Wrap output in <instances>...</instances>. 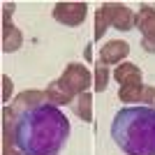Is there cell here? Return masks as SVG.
I'll return each instance as SVG.
<instances>
[{"instance_id":"obj_12","label":"cell","mask_w":155,"mask_h":155,"mask_svg":"<svg viewBox=\"0 0 155 155\" xmlns=\"http://www.w3.org/2000/svg\"><path fill=\"white\" fill-rule=\"evenodd\" d=\"M74 111H77V116L81 118L84 123H91L93 120V97H91V93H81V95L77 97Z\"/></svg>"},{"instance_id":"obj_16","label":"cell","mask_w":155,"mask_h":155,"mask_svg":"<svg viewBox=\"0 0 155 155\" xmlns=\"http://www.w3.org/2000/svg\"><path fill=\"white\" fill-rule=\"evenodd\" d=\"M141 102H146V107L155 109V86H146V88H143V97H141Z\"/></svg>"},{"instance_id":"obj_8","label":"cell","mask_w":155,"mask_h":155,"mask_svg":"<svg viewBox=\"0 0 155 155\" xmlns=\"http://www.w3.org/2000/svg\"><path fill=\"white\" fill-rule=\"evenodd\" d=\"M44 102H49L46 91H23L9 104V109H12V114H21V111H28V109L39 107V104H44Z\"/></svg>"},{"instance_id":"obj_15","label":"cell","mask_w":155,"mask_h":155,"mask_svg":"<svg viewBox=\"0 0 155 155\" xmlns=\"http://www.w3.org/2000/svg\"><path fill=\"white\" fill-rule=\"evenodd\" d=\"M107 30H109V16L104 12V7H100L95 12V39H102Z\"/></svg>"},{"instance_id":"obj_5","label":"cell","mask_w":155,"mask_h":155,"mask_svg":"<svg viewBox=\"0 0 155 155\" xmlns=\"http://www.w3.org/2000/svg\"><path fill=\"white\" fill-rule=\"evenodd\" d=\"M88 14L86 2H56L53 5V19L63 26H81Z\"/></svg>"},{"instance_id":"obj_6","label":"cell","mask_w":155,"mask_h":155,"mask_svg":"<svg viewBox=\"0 0 155 155\" xmlns=\"http://www.w3.org/2000/svg\"><path fill=\"white\" fill-rule=\"evenodd\" d=\"M104 12L109 16V26H114L116 30H132L134 28V16L137 14L130 9L127 5H120V2H104Z\"/></svg>"},{"instance_id":"obj_13","label":"cell","mask_w":155,"mask_h":155,"mask_svg":"<svg viewBox=\"0 0 155 155\" xmlns=\"http://www.w3.org/2000/svg\"><path fill=\"white\" fill-rule=\"evenodd\" d=\"M118 97H120V102H141V97H143V84L120 86Z\"/></svg>"},{"instance_id":"obj_19","label":"cell","mask_w":155,"mask_h":155,"mask_svg":"<svg viewBox=\"0 0 155 155\" xmlns=\"http://www.w3.org/2000/svg\"><path fill=\"white\" fill-rule=\"evenodd\" d=\"M2 155H23L19 148H14V146H5L2 148Z\"/></svg>"},{"instance_id":"obj_7","label":"cell","mask_w":155,"mask_h":155,"mask_svg":"<svg viewBox=\"0 0 155 155\" xmlns=\"http://www.w3.org/2000/svg\"><path fill=\"white\" fill-rule=\"evenodd\" d=\"M130 53V44L123 42V39H111L100 49V63L102 65H116L120 60L127 58Z\"/></svg>"},{"instance_id":"obj_17","label":"cell","mask_w":155,"mask_h":155,"mask_svg":"<svg viewBox=\"0 0 155 155\" xmlns=\"http://www.w3.org/2000/svg\"><path fill=\"white\" fill-rule=\"evenodd\" d=\"M12 88H14L12 79L7 77V74H2V102H9V95H12Z\"/></svg>"},{"instance_id":"obj_14","label":"cell","mask_w":155,"mask_h":155,"mask_svg":"<svg viewBox=\"0 0 155 155\" xmlns=\"http://www.w3.org/2000/svg\"><path fill=\"white\" fill-rule=\"evenodd\" d=\"M109 67L102 63H97L95 65V72H93V86H95V91L97 93H104L107 91V86H109Z\"/></svg>"},{"instance_id":"obj_1","label":"cell","mask_w":155,"mask_h":155,"mask_svg":"<svg viewBox=\"0 0 155 155\" xmlns=\"http://www.w3.org/2000/svg\"><path fill=\"white\" fill-rule=\"evenodd\" d=\"M70 137V120L51 102L14 114V148L23 155H58Z\"/></svg>"},{"instance_id":"obj_11","label":"cell","mask_w":155,"mask_h":155,"mask_svg":"<svg viewBox=\"0 0 155 155\" xmlns=\"http://www.w3.org/2000/svg\"><path fill=\"white\" fill-rule=\"evenodd\" d=\"M46 95H49V102H51V104H74L72 100H74V97H79V95H74V93L70 91V86H65L60 79L49 84Z\"/></svg>"},{"instance_id":"obj_3","label":"cell","mask_w":155,"mask_h":155,"mask_svg":"<svg viewBox=\"0 0 155 155\" xmlns=\"http://www.w3.org/2000/svg\"><path fill=\"white\" fill-rule=\"evenodd\" d=\"M14 9H16L14 2H7V5L2 7V51H5V53L19 51L21 44H23V35H21V30L12 23Z\"/></svg>"},{"instance_id":"obj_9","label":"cell","mask_w":155,"mask_h":155,"mask_svg":"<svg viewBox=\"0 0 155 155\" xmlns=\"http://www.w3.org/2000/svg\"><path fill=\"white\" fill-rule=\"evenodd\" d=\"M134 26L141 30L143 37H155V9L150 5H141L134 16Z\"/></svg>"},{"instance_id":"obj_10","label":"cell","mask_w":155,"mask_h":155,"mask_svg":"<svg viewBox=\"0 0 155 155\" xmlns=\"http://www.w3.org/2000/svg\"><path fill=\"white\" fill-rule=\"evenodd\" d=\"M114 77L120 86H132V84H141L143 77H141V70L137 67L134 63H120L114 70Z\"/></svg>"},{"instance_id":"obj_4","label":"cell","mask_w":155,"mask_h":155,"mask_svg":"<svg viewBox=\"0 0 155 155\" xmlns=\"http://www.w3.org/2000/svg\"><path fill=\"white\" fill-rule=\"evenodd\" d=\"M60 81H63L65 86H70V91L74 93V95H81V93H88V88H91V84H93V74L86 70V65L70 63L65 67Z\"/></svg>"},{"instance_id":"obj_18","label":"cell","mask_w":155,"mask_h":155,"mask_svg":"<svg viewBox=\"0 0 155 155\" xmlns=\"http://www.w3.org/2000/svg\"><path fill=\"white\" fill-rule=\"evenodd\" d=\"M141 46H143V51H146V53H155V37H143Z\"/></svg>"},{"instance_id":"obj_2","label":"cell","mask_w":155,"mask_h":155,"mask_svg":"<svg viewBox=\"0 0 155 155\" xmlns=\"http://www.w3.org/2000/svg\"><path fill=\"white\" fill-rule=\"evenodd\" d=\"M111 139L127 155H155V109H120L111 120Z\"/></svg>"}]
</instances>
